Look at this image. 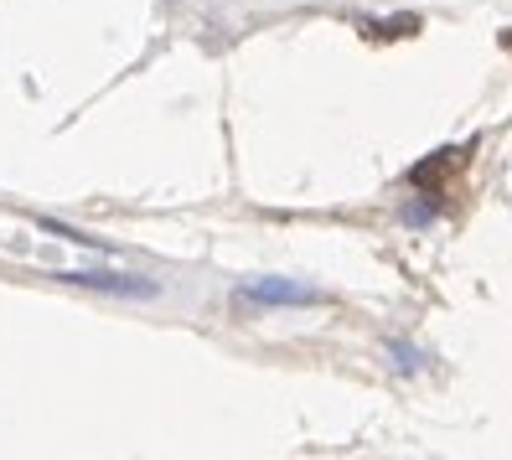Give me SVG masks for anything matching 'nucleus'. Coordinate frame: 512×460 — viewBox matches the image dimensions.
Instances as JSON below:
<instances>
[{"mask_svg":"<svg viewBox=\"0 0 512 460\" xmlns=\"http://www.w3.org/2000/svg\"><path fill=\"white\" fill-rule=\"evenodd\" d=\"M63 285H83V290H104V295H135L150 300L161 285L156 280H140V274H114V269H73V274H57Z\"/></svg>","mask_w":512,"mask_h":460,"instance_id":"obj_1","label":"nucleus"},{"mask_svg":"<svg viewBox=\"0 0 512 460\" xmlns=\"http://www.w3.org/2000/svg\"><path fill=\"white\" fill-rule=\"evenodd\" d=\"M238 300H249V305H316L321 290L300 285V280H249L238 290Z\"/></svg>","mask_w":512,"mask_h":460,"instance_id":"obj_2","label":"nucleus"},{"mask_svg":"<svg viewBox=\"0 0 512 460\" xmlns=\"http://www.w3.org/2000/svg\"><path fill=\"white\" fill-rule=\"evenodd\" d=\"M388 357H394L399 373H419V367H425V352H414L409 342H388Z\"/></svg>","mask_w":512,"mask_h":460,"instance_id":"obj_3","label":"nucleus"}]
</instances>
